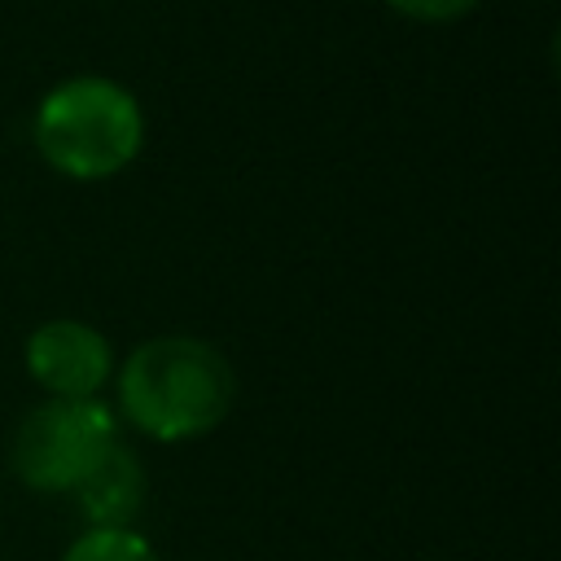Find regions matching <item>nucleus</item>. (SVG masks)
Listing matches in <instances>:
<instances>
[{"mask_svg": "<svg viewBox=\"0 0 561 561\" xmlns=\"http://www.w3.org/2000/svg\"><path fill=\"white\" fill-rule=\"evenodd\" d=\"M61 561H162L140 530H83Z\"/></svg>", "mask_w": 561, "mask_h": 561, "instance_id": "nucleus-6", "label": "nucleus"}, {"mask_svg": "<svg viewBox=\"0 0 561 561\" xmlns=\"http://www.w3.org/2000/svg\"><path fill=\"white\" fill-rule=\"evenodd\" d=\"M237 399V373L202 337L162 333L140 342L118 368V408L153 443L210 434Z\"/></svg>", "mask_w": 561, "mask_h": 561, "instance_id": "nucleus-1", "label": "nucleus"}, {"mask_svg": "<svg viewBox=\"0 0 561 561\" xmlns=\"http://www.w3.org/2000/svg\"><path fill=\"white\" fill-rule=\"evenodd\" d=\"M114 443L118 421L101 399H44L13 430L9 465L22 486L39 495H66Z\"/></svg>", "mask_w": 561, "mask_h": 561, "instance_id": "nucleus-3", "label": "nucleus"}, {"mask_svg": "<svg viewBox=\"0 0 561 561\" xmlns=\"http://www.w3.org/2000/svg\"><path fill=\"white\" fill-rule=\"evenodd\" d=\"M26 373L48 399H101L114 373L110 337L83 320H44L26 337Z\"/></svg>", "mask_w": 561, "mask_h": 561, "instance_id": "nucleus-4", "label": "nucleus"}, {"mask_svg": "<svg viewBox=\"0 0 561 561\" xmlns=\"http://www.w3.org/2000/svg\"><path fill=\"white\" fill-rule=\"evenodd\" d=\"M381 4L412 22H456V18L473 13L482 0H381Z\"/></svg>", "mask_w": 561, "mask_h": 561, "instance_id": "nucleus-7", "label": "nucleus"}, {"mask_svg": "<svg viewBox=\"0 0 561 561\" xmlns=\"http://www.w3.org/2000/svg\"><path fill=\"white\" fill-rule=\"evenodd\" d=\"M35 149L70 180H110L136 162L145 145L140 101L101 75H75L35 105Z\"/></svg>", "mask_w": 561, "mask_h": 561, "instance_id": "nucleus-2", "label": "nucleus"}, {"mask_svg": "<svg viewBox=\"0 0 561 561\" xmlns=\"http://www.w3.org/2000/svg\"><path fill=\"white\" fill-rule=\"evenodd\" d=\"M70 495L79 500L88 530H127L145 504V465L127 443H114Z\"/></svg>", "mask_w": 561, "mask_h": 561, "instance_id": "nucleus-5", "label": "nucleus"}]
</instances>
